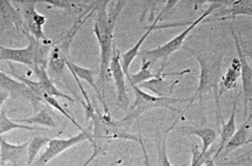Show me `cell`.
Listing matches in <instances>:
<instances>
[{
	"mask_svg": "<svg viewBox=\"0 0 252 166\" xmlns=\"http://www.w3.org/2000/svg\"><path fill=\"white\" fill-rule=\"evenodd\" d=\"M124 0L119 1H95L94 14L95 20L94 24V33L100 47V83L102 84V96L105 100V78L109 70V64L113 56L114 49V32L117 20L120 16L125 4Z\"/></svg>",
	"mask_w": 252,
	"mask_h": 166,
	"instance_id": "1",
	"label": "cell"
},
{
	"mask_svg": "<svg viewBox=\"0 0 252 166\" xmlns=\"http://www.w3.org/2000/svg\"><path fill=\"white\" fill-rule=\"evenodd\" d=\"M190 51L196 59L198 60V64L200 67L199 72V79H198V86L195 90V93L192 98L189 100V104L187 108L184 110V113L187 111V109L191 107L192 104L196 99H199L200 105L202 104V99L204 95L207 93L213 91L216 95V107H218V114L220 113V101L218 100V93H219V87L220 82L222 77V57L223 55H216L213 56L211 54H198L191 49H188Z\"/></svg>",
	"mask_w": 252,
	"mask_h": 166,
	"instance_id": "2",
	"label": "cell"
},
{
	"mask_svg": "<svg viewBox=\"0 0 252 166\" xmlns=\"http://www.w3.org/2000/svg\"><path fill=\"white\" fill-rule=\"evenodd\" d=\"M93 121V144H101L102 141L111 140H128L137 142L141 146L144 154V161H149V156L146 154L142 137L140 134L134 135L129 133L127 128L130 126L124 120H115L111 114H102L97 108L95 113L92 117ZM92 144V145H93Z\"/></svg>",
	"mask_w": 252,
	"mask_h": 166,
	"instance_id": "3",
	"label": "cell"
},
{
	"mask_svg": "<svg viewBox=\"0 0 252 166\" xmlns=\"http://www.w3.org/2000/svg\"><path fill=\"white\" fill-rule=\"evenodd\" d=\"M231 3H232L231 0H229V1L228 0L227 1H223V0L211 1L209 8L204 12V14H201V15L195 20V22H192V24L189 25L187 29L184 30L180 34H178L177 36H175L173 39L167 41V43H165L164 45L155 48V49L140 50L138 53V56L141 57V59L149 60L150 63H152V65L157 63L159 60L162 61V64H166L167 58H169L173 53L178 51L180 48L183 47L185 40L189 36V34H190L196 27H197L200 23H204L206 18L211 15V14H213L214 12L220 10L221 8H223V6L230 5Z\"/></svg>",
	"mask_w": 252,
	"mask_h": 166,
	"instance_id": "4",
	"label": "cell"
},
{
	"mask_svg": "<svg viewBox=\"0 0 252 166\" xmlns=\"http://www.w3.org/2000/svg\"><path fill=\"white\" fill-rule=\"evenodd\" d=\"M94 3L93 8L89 10L81 13L75 19L74 24L70 28V30L65 34V36L63 37L61 44L54 46L50 52V56H49L48 66L50 68V70L57 74H62L64 72V69L66 67L67 59H70V46H71L73 38L75 37L76 34L80 31L82 26L87 22L89 17H92L94 14Z\"/></svg>",
	"mask_w": 252,
	"mask_h": 166,
	"instance_id": "5",
	"label": "cell"
},
{
	"mask_svg": "<svg viewBox=\"0 0 252 166\" xmlns=\"http://www.w3.org/2000/svg\"><path fill=\"white\" fill-rule=\"evenodd\" d=\"M130 84V83H129ZM135 92V103L128 107V113L124 117V121L131 125L132 122L136 121L138 117L145 113L146 111L156 108H166L170 109L172 112H176V109L173 107L174 104L187 103L188 99H174V98H159L144 92L138 86L130 84Z\"/></svg>",
	"mask_w": 252,
	"mask_h": 166,
	"instance_id": "6",
	"label": "cell"
},
{
	"mask_svg": "<svg viewBox=\"0 0 252 166\" xmlns=\"http://www.w3.org/2000/svg\"><path fill=\"white\" fill-rule=\"evenodd\" d=\"M25 34L29 40L28 47L24 48V49H12V48H6L0 45V60L15 61V63L23 64L33 70L35 66L46 64L47 61L44 57L39 41L30 35L28 30Z\"/></svg>",
	"mask_w": 252,
	"mask_h": 166,
	"instance_id": "7",
	"label": "cell"
},
{
	"mask_svg": "<svg viewBox=\"0 0 252 166\" xmlns=\"http://www.w3.org/2000/svg\"><path fill=\"white\" fill-rule=\"evenodd\" d=\"M86 141L92 144L94 142L92 131H89L88 129L81 131L80 134L70 137L68 139H51L47 144L46 150L33 162L31 166H46L54 158L62 155L67 149Z\"/></svg>",
	"mask_w": 252,
	"mask_h": 166,
	"instance_id": "8",
	"label": "cell"
},
{
	"mask_svg": "<svg viewBox=\"0 0 252 166\" xmlns=\"http://www.w3.org/2000/svg\"><path fill=\"white\" fill-rule=\"evenodd\" d=\"M39 2V0H20L18 1L20 5V14L24 18L27 30L37 41L43 44H51L44 32V25L46 24V16L36 12L35 5Z\"/></svg>",
	"mask_w": 252,
	"mask_h": 166,
	"instance_id": "9",
	"label": "cell"
},
{
	"mask_svg": "<svg viewBox=\"0 0 252 166\" xmlns=\"http://www.w3.org/2000/svg\"><path fill=\"white\" fill-rule=\"evenodd\" d=\"M231 35L233 37L235 48L237 51V58L240 60L241 64V78H242V92L243 98H244V120L247 119L248 116V109H249V104L251 103L252 99V67L249 64L247 59L246 54H245L243 47L241 44L240 37L237 36L235 31L228 26Z\"/></svg>",
	"mask_w": 252,
	"mask_h": 166,
	"instance_id": "10",
	"label": "cell"
},
{
	"mask_svg": "<svg viewBox=\"0 0 252 166\" xmlns=\"http://www.w3.org/2000/svg\"><path fill=\"white\" fill-rule=\"evenodd\" d=\"M108 71L111 72V75H113V79L115 81L117 90V103L123 109L127 110L129 105V96L127 93V89H126L125 74L121 66V54L117 50L116 44L114 45L113 56H111Z\"/></svg>",
	"mask_w": 252,
	"mask_h": 166,
	"instance_id": "11",
	"label": "cell"
},
{
	"mask_svg": "<svg viewBox=\"0 0 252 166\" xmlns=\"http://www.w3.org/2000/svg\"><path fill=\"white\" fill-rule=\"evenodd\" d=\"M177 3H179V1H177V0H174V1H166L165 2L166 5L164 6L163 10L159 13V15L155 18V20H154L153 24L150 26L149 29L145 31V33L143 34V35L140 37V39L137 41V44L134 47H131L127 52H125L124 54L121 55V66H122V69H123V71H124L125 77H127V75L130 74L129 73V67H130L132 61H134L135 58L138 56V53L140 51V48H141V46L143 45V43L146 40V38L149 37V35L153 31H155L157 29H160V26H158L159 20L162 18V16L164 15V14L167 11L171 10L173 6L175 4H177Z\"/></svg>",
	"mask_w": 252,
	"mask_h": 166,
	"instance_id": "12",
	"label": "cell"
},
{
	"mask_svg": "<svg viewBox=\"0 0 252 166\" xmlns=\"http://www.w3.org/2000/svg\"><path fill=\"white\" fill-rule=\"evenodd\" d=\"M0 89L5 90L6 92H9L10 95L27 99L32 104L33 108L35 109L38 107L39 103H43V101L38 99L37 96L32 92V90L29 87L25 85L24 83L20 81L11 78L8 72L1 70V69H0Z\"/></svg>",
	"mask_w": 252,
	"mask_h": 166,
	"instance_id": "13",
	"label": "cell"
},
{
	"mask_svg": "<svg viewBox=\"0 0 252 166\" xmlns=\"http://www.w3.org/2000/svg\"><path fill=\"white\" fill-rule=\"evenodd\" d=\"M28 145L29 142L23 144H11L6 142L3 137L0 136V164L12 163L13 166H27Z\"/></svg>",
	"mask_w": 252,
	"mask_h": 166,
	"instance_id": "14",
	"label": "cell"
},
{
	"mask_svg": "<svg viewBox=\"0 0 252 166\" xmlns=\"http://www.w3.org/2000/svg\"><path fill=\"white\" fill-rule=\"evenodd\" d=\"M191 69H187L179 72H170V73H163L160 77L156 79H152L150 81H146L142 84H140L138 87L140 89H148L151 92L155 94V96L159 98H170L172 95L175 87L178 85L179 81H165L164 78L172 77V75H185L187 73H190Z\"/></svg>",
	"mask_w": 252,
	"mask_h": 166,
	"instance_id": "15",
	"label": "cell"
},
{
	"mask_svg": "<svg viewBox=\"0 0 252 166\" xmlns=\"http://www.w3.org/2000/svg\"><path fill=\"white\" fill-rule=\"evenodd\" d=\"M47 67H48V64H41V65H37L35 66L33 71L35 73V75H36L37 79H38V83L40 87L43 88L44 91L50 96H53V98H60V99H65L69 102H78L80 104H82V105L84 106L85 105V103H84V101H82L81 99H75V98H72V96H70L64 92L60 91V90L57 88V86L54 85L53 81L50 79V77H49L48 74V70H47Z\"/></svg>",
	"mask_w": 252,
	"mask_h": 166,
	"instance_id": "16",
	"label": "cell"
},
{
	"mask_svg": "<svg viewBox=\"0 0 252 166\" xmlns=\"http://www.w3.org/2000/svg\"><path fill=\"white\" fill-rule=\"evenodd\" d=\"M251 114H248L247 119L243 121L241 127L239 129H236L234 135L231 137V139L226 143V145L222 148V157H227L229 154L232 153V151L239 149L247 144H251Z\"/></svg>",
	"mask_w": 252,
	"mask_h": 166,
	"instance_id": "17",
	"label": "cell"
},
{
	"mask_svg": "<svg viewBox=\"0 0 252 166\" xmlns=\"http://www.w3.org/2000/svg\"><path fill=\"white\" fill-rule=\"evenodd\" d=\"M0 19L6 28L15 27L17 30L27 31L22 14L15 9L10 0H0Z\"/></svg>",
	"mask_w": 252,
	"mask_h": 166,
	"instance_id": "18",
	"label": "cell"
},
{
	"mask_svg": "<svg viewBox=\"0 0 252 166\" xmlns=\"http://www.w3.org/2000/svg\"><path fill=\"white\" fill-rule=\"evenodd\" d=\"M66 66L68 67L69 71L71 72L72 75H75V77L78 78L79 80L86 81V82L88 83V84L94 88V92H95L96 95H97V98L100 99V101H101L102 104H103L105 114H110L109 110H108V107H107V104H106V102H105V100L103 99L102 93L100 92L99 88H97V86H96V84H95V81H94V71H93L92 69L84 68V67H81V66H79V65H76L75 63H73V61H72L71 59H67Z\"/></svg>",
	"mask_w": 252,
	"mask_h": 166,
	"instance_id": "19",
	"label": "cell"
},
{
	"mask_svg": "<svg viewBox=\"0 0 252 166\" xmlns=\"http://www.w3.org/2000/svg\"><path fill=\"white\" fill-rule=\"evenodd\" d=\"M242 93H239L236 95V98L234 100L233 106H232V112H231V115L229 117V120L227 122H223V117L222 114L220 113L219 116L220 117L221 121V128H220V147L216 149L215 151V156L213 157L214 160L219 158V156L220 155V153L222 151L223 146H225L226 143L231 139V137L234 135V133L236 131V121H235V115H236V108H237V102H239V98L241 96Z\"/></svg>",
	"mask_w": 252,
	"mask_h": 166,
	"instance_id": "20",
	"label": "cell"
},
{
	"mask_svg": "<svg viewBox=\"0 0 252 166\" xmlns=\"http://www.w3.org/2000/svg\"><path fill=\"white\" fill-rule=\"evenodd\" d=\"M230 5V8L214 12L213 15L220 20L234 19L241 15L252 16V0H237V1H232Z\"/></svg>",
	"mask_w": 252,
	"mask_h": 166,
	"instance_id": "21",
	"label": "cell"
},
{
	"mask_svg": "<svg viewBox=\"0 0 252 166\" xmlns=\"http://www.w3.org/2000/svg\"><path fill=\"white\" fill-rule=\"evenodd\" d=\"M241 78V64L237 57H234L231 61V65L228 68L227 72L222 75L220 87H219V93H218V100L220 101V96L229 90L235 89L237 87V81Z\"/></svg>",
	"mask_w": 252,
	"mask_h": 166,
	"instance_id": "22",
	"label": "cell"
},
{
	"mask_svg": "<svg viewBox=\"0 0 252 166\" xmlns=\"http://www.w3.org/2000/svg\"><path fill=\"white\" fill-rule=\"evenodd\" d=\"M39 2L48 4L51 8H57L68 14L81 13L93 8L94 1H80V0H39Z\"/></svg>",
	"mask_w": 252,
	"mask_h": 166,
	"instance_id": "23",
	"label": "cell"
},
{
	"mask_svg": "<svg viewBox=\"0 0 252 166\" xmlns=\"http://www.w3.org/2000/svg\"><path fill=\"white\" fill-rule=\"evenodd\" d=\"M177 130L188 136H197L198 138H200L202 141V148L200 151L202 154H206L210 146H211V145L216 141V139H218V133H216L214 129L209 127L195 128L190 126H184Z\"/></svg>",
	"mask_w": 252,
	"mask_h": 166,
	"instance_id": "24",
	"label": "cell"
},
{
	"mask_svg": "<svg viewBox=\"0 0 252 166\" xmlns=\"http://www.w3.org/2000/svg\"><path fill=\"white\" fill-rule=\"evenodd\" d=\"M14 122L19 124H26V125H39L41 127H49L51 129H59L57 123H55L54 119L51 116V114L48 112V110L45 107H41L39 111L28 119H15Z\"/></svg>",
	"mask_w": 252,
	"mask_h": 166,
	"instance_id": "25",
	"label": "cell"
},
{
	"mask_svg": "<svg viewBox=\"0 0 252 166\" xmlns=\"http://www.w3.org/2000/svg\"><path fill=\"white\" fill-rule=\"evenodd\" d=\"M141 60H142V66H141V69H140V71L135 74H129L126 77L130 84H134L136 86H139L140 84H142V83L146 81L156 79L160 77V75H162L163 70L166 67L165 64H162V66H161V68L159 69V71L157 73H152V71L150 70L151 67H153L152 63H150L149 60H145V59H141Z\"/></svg>",
	"mask_w": 252,
	"mask_h": 166,
	"instance_id": "26",
	"label": "cell"
},
{
	"mask_svg": "<svg viewBox=\"0 0 252 166\" xmlns=\"http://www.w3.org/2000/svg\"><path fill=\"white\" fill-rule=\"evenodd\" d=\"M178 119L175 121L171 127L167 128L163 133H161V135L158 136V140H157V153H158V162L159 166H173L167 158V150H166V140H167V136L171 133V131L174 129L175 125H176ZM181 166H188L187 164H183Z\"/></svg>",
	"mask_w": 252,
	"mask_h": 166,
	"instance_id": "27",
	"label": "cell"
},
{
	"mask_svg": "<svg viewBox=\"0 0 252 166\" xmlns=\"http://www.w3.org/2000/svg\"><path fill=\"white\" fill-rule=\"evenodd\" d=\"M14 129H25V130H45L44 127H36V126H30L26 125V124H19L11 120L10 117L6 115V110L4 108L0 111V136H2L5 133H10Z\"/></svg>",
	"mask_w": 252,
	"mask_h": 166,
	"instance_id": "28",
	"label": "cell"
},
{
	"mask_svg": "<svg viewBox=\"0 0 252 166\" xmlns=\"http://www.w3.org/2000/svg\"><path fill=\"white\" fill-rule=\"evenodd\" d=\"M38 96L39 98L41 99V101H43L44 103H46V104H48L49 106H51V107H53L54 109H57L58 111L60 112V113H62L63 115H64L66 119H68L70 122H71L73 125L78 128L80 131H84L85 129H84L80 124L75 121V119L74 117L70 114L67 110H66V108L65 107H63L61 104H60V102H59V100L57 99V98H53V96H50V95H48L43 89L40 90L39 91V94H38Z\"/></svg>",
	"mask_w": 252,
	"mask_h": 166,
	"instance_id": "29",
	"label": "cell"
},
{
	"mask_svg": "<svg viewBox=\"0 0 252 166\" xmlns=\"http://www.w3.org/2000/svg\"><path fill=\"white\" fill-rule=\"evenodd\" d=\"M51 139L47 137H35L31 141H29L28 145V159H27V166H31L33 162L36 160V157L40 149L49 143Z\"/></svg>",
	"mask_w": 252,
	"mask_h": 166,
	"instance_id": "30",
	"label": "cell"
},
{
	"mask_svg": "<svg viewBox=\"0 0 252 166\" xmlns=\"http://www.w3.org/2000/svg\"><path fill=\"white\" fill-rule=\"evenodd\" d=\"M216 149H209L206 154H202L198 148V145L193 143L192 144V160L190 166H204L206 163L212 159L211 156L214 154Z\"/></svg>",
	"mask_w": 252,
	"mask_h": 166,
	"instance_id": "31",
	"label": "cell"
},
{
	"mask_svg": "<svg viewBox=\"0 0 252 166\" xmlns=\"http://www.w3.org/2000/svg\"><path fill=\"white\" fill-rule=\"evenodd\" d=\"M93 147H94V153H93V155L90 156L87 160H86V162L84 163L83 165H81V166H88L90 163H92L94 159L97 157V156H100V155H102V154H105V149L103 146H102V144H96V143H94V144H93Z\"/></svg>",
	"mask_w": 252,
	"mask_h": 166,
	"instance_id": "32",
	"label": "cell"
},
{
	"mask_svg": "<svg viewBox=\"0 0 252 166\" xmlns=\"http://www.w3.org/2000/svg\"><path fill=\"white\" fill-rule=\"evenodd\" d=\"M9 98H10L9 92H6L5 90L0 89V111H1V109H2V106H3L4 102H5L6 100H8Z\"/></svg>",
	"mask_w": 252,
	"mask_h": 166,
	"instance_id": "33",
	"label": "cell"
},
{
	"mask_svg": "<svg viewBox=\"0 0 252 166\" xmlns=\"http://www.w3.org/2000/svg\"><path fill=\"white\" fill-rule=\"evenodd\" d=\"M121 163H122V160H115V161H111L109 164H107V166H118Z\"/></svg>",
	"mask_w": 252,
	"mask_h": 166,
	"instance_id": "34",
	"label": "cell"
},
{
	"mask_svg": "<svg viewBox=\"0 0 252 166\" xmlns=\"http://www.w3.org/2000/svg\"><path fill=\"white\" fill-rule=\"evenodd\" d=\"M205 166H216V165H215V160H214V159H213V158L210 159V160L206 163Z\"/></svg>",
	"mask_w": 252,
	"mask_h": 166,
	"instance_id": "35",
	"label": "cell"
},
{
	"mask_svg": "<svg viewBox=\"0 0 252 166\" xmlns=\"http://www.w3.org/2000/svg\"><path fill=\"white\" fill-rule=\"evenodd\" d=\"M145 164H146V166H151V165H150V162H149V163H145Z\"/></svg>",
	"mask_w": 252,
	"mask_h": 166,
	"instance_id": "36",
	"label": "cell"
}]
</instances>
